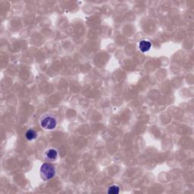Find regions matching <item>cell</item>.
Masks as SVG:
<instances>
[{
  "label": "cell",
  "mask_w": 194,
  "mask_h": 194,
  "mask_svg": "<svg viewBox=\"0 0 194 194\" xmlns=\"http://www.w3.org/2000/svg\"><path fill=\"white\" fill-rule=\"evenodd\" d=\"M40 174L42 178L44 180H49L55 176L56 171H55L54 167L51 164L45 163L41 166L40 168Z\"/></svg>",
  "instance_id": "6da1fadb"
},
{
  "label": "cell",
  "mask_w": 194,
  "mask_h": 194,
  "mask_svg": "<svg viewBox=\"0 0 194 194\" xmlns=\"http://www.w3.org/2000/svg\"><path fill=\"white\" fill-rule=\"evenodd\" d=\"M41 126L45 129H49V130L54 129L56 126V119L50 116L45 117L41 121Z\"/></svg>",
  "instance_id": "7a4b0ae2"
},
{
  "label": "cell",
  "mask_w": 194,
  "mask_h": 194,
  "mask_svg": "<svg viewBox=\"0 0 194 194\" xmlns=\"http://www.w3.org/2000/svg\"><path fill=\"white\" fill-rule=\"evenodd\" d=\"M139 48L142 52H146L151 48V43L147 40H142L139 44Z\"/></svg>",
  "instance_id": "3957f363"
},
{
  "label": "cell",
  "mask_w": 194,
  "mask_h": 194,
  "mask_svg": "<svg viewBox=\"0 0 194 194\" xmlns=\"http://www.w3.org/2000/svg\"><path fill=\"white\" fill-rule=\"evenodd\" d=\"M57 156H58V152L56 149H50L46 152V156L50 159H55Z\"/></svg>",
  "instance_id": "277c9868"
},
{
  "label": "cell",
  "mask_w": 194,
  "mask_h": 194,
  "mask_svg": "<svg viewBox=\"0 0 194 194\" xmlns=\"http://www.w3.org/2000/svg\"><path fill=\"white\" fill-rule=\"evenodd\" d=\"M36 137V133L34 130H28L26 133V138L28 140H33Z\"/></svg>",
  "instance_id": "5b68a950"
},
{
  "label": "cell",
  "mask_w": 194,
  "mask_h": 194,
  "mask_svg": "<svg viewBox=\"0 0 194 194\" xmlns=\"http://www.w3.org/2000/svg\"><path fill=\"white\" fill-rule=\"evenodd\" d=\"M108 193L110 194H118L119 193V187L118 186H112L108 189Z\"/></svg>",
  "instance_id": "8992f818"
}]
</instances>
